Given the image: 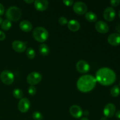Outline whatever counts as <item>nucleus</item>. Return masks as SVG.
Instances as JSON below:
<instances>
[{"mask_svg":"<svg viewBox=\"0 0 120 120\" xmlns=\"http://www.w3.org/2000/svg\"><path fill=\"white\" fill-rule=\"evenodd\" d=\"M96 81L103 86H110L115 82L116 75L112 69L108 68L100 69L96 73Z\"/></svg>","mask_w":120,"mask_h":120,"instance_id":"1","label":"nucleus"},{"mask_svg":"<svg viewBox=\"0 0 120 120\" xmlns=\"http://www.w3.org/2000/svg\"><path fill=\"white\" fill-rule=\"evenodd\" d=\"M96 78L90 75L82 76L77 82V87L79 91L83 93H87L91 91L96 85Z\"/></svg>","mask_w":120,"mask_h":120,"instance_id":"2","label":"nucleus"},{"mask_svg":"<svg viewBox=\"0 0 120 120\" xmlns=\"http://www.w3.org/2000/svg\"><path fill=\"white\" fill-rule=\"evenodd\" d=\"M33 36L38 42H44L49 37L48 30L43 27H36L33 31Z\"/></svg>","mask_w":120,"mask_h":120,"instance_id":"3","label":"nucleus"},{"mask_svg":"<svg viewBox=\"0 0 120 120\" xmlns=\"http://www.w3.org/2000/svg\"><path fill=\"white\" fill-rule=\"evenodd\" d=\"M22 12L16 7H11L6 12V17L11 21H17L21 18Z\"/></svg>","mask_w":120,"mask_h":120,"instance_id":"4","label":"nucleus"},{"mask_svg":"<svg viewBox=\"0 0 120 120\" xmlns=\"http://www.w3.org/2000/svg\"><path fill=\"white\" fill-rule=\"evenodd\" d=\"M0 79L4 84L6 85H11L14 82V75L9 70H5L1 72Z\"/></svg>","mask_w":120,"mask_h":120,"instance_id":"5","label":"nucleus"},{"mask_svg":"<svg viewBox=\"0 0 120 120\" xmlns=\"http://www.w3.org/2000/svg\"><path fill=\"white\" fill-rule=\"evenodd\" d=\"M42 80V75L38 72L34 71L28 75L26 81L30 86H34L38 84Z\"/></svg>","mask_w":120,"mask_h":120,"instance_id":"6","label":"nucleus"},{"mask_svg":"<svg viewBox=\"0 0 120 120\" xmlns=\"http://www.w3.org/2000/svg\"><path fill=\"white\" fill-rule=\"evenodd\" d=\"M73 9L75 12L78 15H83L86 13L87 10V7L86 4L83 2H76L74 4Z\"/></svg>","mask_w":120,"mask_h":120,"instance_id":"7","label":"nucleus"},{"mask_svg":"<svg viewBox=\"0 0 120 120\" xmlns=\"http://www.w3.org/2000/svg\"><path fill=\"white\" fill-rule=\"evenodd\" d=\"M30 107V101L26 98H22L19 101L18 108L22 113H25L29 110Z\"/></svg>","mask_w":120,"mask_h":120,"instance_id":"8","label":"nucleus"},{"mask_svg":"<svg viewBox=\"0 0 120 120\" xmlns=\"http://www.w3.org/2000/svg\"><path fill=\"white\" fill-rule=\"evenodd\" d=\"M76 69L80 73H86L90 70V65L86 61L80 60L76 64Z\"/></svg>","mask_w":120,"mask_h":120,"instance_id":"9","label":"nucleus"},{"mask_svg":"<svg viewBox=\"0 0 120 120\" xmlns=\"http://www.w3.org/2000/svg\"><path fill=\"white\" fill-rule=\"evenodd\" d=\"M95 28L100 34H106L109 31V26L106 22L103 21H97L95 25Z\"/></svg>","mask_w":120,"mask_h":120,"instance_id":"10","label":"nucleus"},{"mask_svg":"<svg viewBox=\"0 0 120 120\" xmlns=\"http://www.w3.org/2000/svg\"><path fill=\"white\" fill-rule=\"evenodd\" d=\"M116 11L112 7H107L105 9L103 12V16L104 19L107 21H113L116 17Z\"/></svg>","mask_w":120,"mask_h":120,"instance_id":"11","label":"nucleus"},{"mask_svg":"<svg viewBox=\"0 0 120 120\" xmlns=\"http://www.w3.org/2000/svg\"><path fill=\"white\" fill-rule=\"evenodd\" d=\"M12 48L16 52L22 53L25 51L26 45L22 41H14L12 43Z\"/></svg>","mask_w":120,"mask_h":120,"instance_id":"12","label":"nucleus"},{"mask_svg":"<svg viewBox=\"0 0 120 120\" xmlns=\"http://www.w3.org/2000/svg\"><path fill=\"white\" fill-rule=\"evenodd\" d=\"M103 112L105 117L111 118L116 112V106L112 103H109L104 107Z\"/></svg>","mask_w":120,"mask_h":120,"instance_id":"13","label":"nucleus"},{"mask_svg":"<svg viewBox=\"0 0 120 120\" xmlns=\"http://www.w3.org/2000/svg\"><path fill=\"white\" fill-rule=\"evenodd\" d=\"M34 6L36 10L43 11L48 9L49 2L47 0H36L34 1Z\"/></svg>","mask_w":120,"mask_h":120,"instance_id":"14","label":"nucleus"},{"mask_svg":"<svg viewBox=\"0 0 120 120\" xmlns=\"http://www.w3.org/2000/svg\"><path fill=\"white\" fill-rule=\"evenodd\" d=\"M69 112L72 117L76 118H80L83 114L82 108L77 105H72L69 109Z\"/></svg>","mask_w":120,"mask_h":120,"instance_id":"15","label":"nucleus"},{"mask_svg":"<svg viewBox=\"0 0 120 120\" xmlns=\"http://www.w3.org/2000/svg\"><path fill=\"white\" fill-rule=\"evenodd\" d=\"M108 42L111 45L116 46L120 45V35L117 33L110 35L107 39Z\"/></svg>","mask_w":120,"mask_h":120,"instance_id":"16","label":"nucleus"},{"mask_svg":"<svg viewBox=\"0 0 120 120\" xmlns=\"http://www.w3.org/2000/svg\"><path fill=\"white\" fill-rule=\"evenodd\" d=\"M68 27L69 30L72 32H77L80 28V25L79 21L72 19L69 21L68 23Z\"/></svg>","mask_w":120,"mask_h":120,"instance_id":"17","label":"nucleus"},{"mask_svg":"<svg viewBox=\"0 0 120 120\" xmlns=\"http://www.w3.org/2000/svg\"><path fill=\"white\" fill-rule=\"evenodd\" d=\"M19 28L22 31L29 32L32 29V25L29 21L24 20L19 23Z\"/></svg>","mask_w":120,"mask_h":120,"instance_id":"18","label":"nucleus"},{"mask_svg":"<svg viewBox=\"0 0 120 120\" xmlns=\"http://www.w3.org/2000/svg\"><path fill=\"white\" fill-rule=\"evenodd\" d=\"M39 53H41V55H42L43 56H45L49 54V52H50V49H49V46L46 44L42 43L39 46Z\"/></svg>","mask_w":120,"mask_h":120,"instance_id":"19","label":"nucleus"},{"mask_svg":"<svg viewBox=\"0 0 120 120\" xmlns=\"http://www.w3.org/2000/svg\"><path fill=\"white\" fill-rule=\"evenodd\" d=\"M85 18L88 21L90 22H95L97 20V16L93 12H88L86 13Z\"/></svg>","mask_w":120,"mask_h":120,"instance_id":"20","label":"nucleus"},{"mask_svg":"<svg viewBox=\"0 0 120 120\" xmlns=\"http://www.w3.org/2000/svg\"><path fill=\"white\" fill-rule=\"evenodd\" d=\"M12 26L11 21L8 19H5L1 23V28L4 30H8Z\"/></svg>","mask_w":120,"mask_h":120,"instance_id":"21","label":"nucleus"},{"mask_svg":"<svg viewBox=\"0 0 120 120\" xmlns=\"http://www.w3.org/2000/svg\"><path fill=\"white\" fill-rule=\"evenodd\" d=\"M120 93V89L119 87L118 86L116 85L114 86L112 88H111V90H110V94L112 97H116L117 96H119Z\"/></svg>","mask_w":120,"mask_h":120,"instance_id":"22","label":"nucleus"},{"mask_svg":"<svg viewBox=\"0 0 120 120\" xmlns=\"http://www.w3.org/2000/svg\"><path fill=\"white\" fill-rule=\"evenodd\" d=\"M12 94L15 98L17 99H21L23 97V92L19 89H15L13 90Z\"/></svg>","mask_w":120,"mask_h":120,"instance_id":"23","label":"nucleus"},{"mask_svg":"<svg viewBox=\"0 0 120 120\" xmlns=\"http://www.w3.org/2000/svg\"><path fill=\"white\" fill-rule=\"evenodd\" d=\"M26 56L30 59H33L35 57V52L34 49L32 48H28L26 50Z\"/></svg>","mask_w":120,"mask_h":120,"instance_id":"24","label":"nucleus"},{"mask_svg":"<svg viewBox=\"0 0 120 120\" xmlns=\"http://www.w3.org/2000/svg\"><path fill=\"white\" fill-rule=\"evenodd\" d=\"M32 118L34 120H42L43 119V116L39 111H35L32 114Z\"/></svg>","mask_w":120,"mask_h":120,"instance_id":"25","label":"nucleus"},{"mask_svg":"<svg viewBox=\"0 0 120 120\" xmlns=\"http://www.w3.org/2000/svg\"><path fill=\"white\" fill-rule=\"evenodd\" d=\"M28 93L31 96H34L36 93V89L34 86H30L28 89Z\"/></svg>","mask_w":120,"mask_h":120,"instance_id":"26","label":"nucleus"},{"mask_svg":"<svg viewBox=\"0 0 120 120\" xmlns=\"http://www.w3.org/2000/svg\"><path fill=\"white\" fill-rule=\"evenodd\" d=\"M59 23L61 25H65L68 24V19L66 17H63V16L60 17L59 19Z\"/></svg>","mask_w":120,"mask_h":120,"instance_id":"27","label":"nucleus"},{"mask_svg":"<svg viewBox=\"0 0 120 120\" xmlns=\"http://www.w3.org/2000/svg\"><path fill=\"white\" fill-rule=\"evenodd\" d=\"M63 3L65 5L68 6V7H70L74 3V1L72 0H64L63 1Z\"/></svg>","mask_w":120,"mask_h":120,"instance_id":"28","label":"nucleus"},{"mask_svg":"<svg viewBox=\"0 0 120 120\" xmlns=\"http://www.w3.org/2000/svg\"><path fill=\"white\" fill-rule=\"evenodd\" d=\"M120 3V0H112L110 1V4L112 7H117Z\"/></svg>","mask_w":120,"mask_h":120,"instance_id":"29","label":"nucleus"},{"mask_svg":"<svg viewBox=\"0 0 120 120\" xmlns=\"http://www.w3.org/2000/svg\"><path fill=\"white\" fill-rule=\"evenodd\" d=\"M5 34L3 32L0 30V41H3L5 38Z\"/></svg>","mask_w":120,"mask_h":120,"instance_id":"30","label":"nucleus"},{"mask_svg":"<svg viewBox=\"0 0 120 120\" xmlns=\"http://www.w3.org/2000/svg\"><path fill=\"white\" fill-rule=\"evenodd\" d=\"M4 7L2 4L0 3V15H2L4 13Z\"/></svg>","mask_w":120,"mask_h":120,"instance_id":"31","label":"nucleus"},{"mask_svg":"<svg viewBox=\"0 0 120 120\" xmlns=\"http://www.w3.org/2000/svg\"><path fill=\"white\" fill-rule=\"evenodd\" d=\"M116 30H117L118 32H119V34L120 35V23H118L116 26Z\"/></svg>","mask_w":120,"mask_h":120,"instance_id":"32","label":"nucleus"},{"mask_svg":"<svg viewBox=\"0 0 120 120\" xmlns=\"http://www.w3.org/2000/svg\"><path fill=\"white\" fill-rule=\"evenodd\" d=\"M116 118L120 119V110H118V111H117L116 113Z\"/></svg>","mask_w":120,"mask_h":120,"instance_id":"33","label":"nucleus"},{"mask_svg":"<svg viewBox=\"0 0 120 120\" xmlns=\"http://www.w3.org/2000/svg\"><path fill=\"white\" fill-rule=\"evenodd\" d=\"M24 1L25 2H26L27 4H30L34 2V1H33V0H25Z\"/></svg>","mask_w":120,"mask_h":120,"instance_id":"34","label":"nucleus"},{"mask_svg":"<svg viewBox=\"0 0 120 120\" xmlns=\"http://www.w3.org/2000/svg\"><path fill=\"white\" fill-rule=\"evenodd\" d=\"M83 114H84L85 116H87V115H89V111H85Z\"/></svg>","mask_w":120,"mask_h":120,"instance_id":"35","label":"nucleus"},{"mask_svg":"<svg viewBox=\"0 0 120 120\" xmlns=\"http://www.w3.org/2000/svg\"><path fill=\"white\" fill-rule=\"evenodd\" d=\"M80 120H89L87 118H86V117H83V118H82Z\"/></svg>","mask_w":120,"mask_h":120,"instance_id":"36","label":"nucleus"},{"mask_svg":"<svg viewBox=\"0 0 120 120\" xmlns=\"http://www.w3.org/2000/svg\"><path fill=\"white\" fill-rule=\"evenodd\" d=\"M2 22H3V21H2V18L0 17V24H1V23H2Z\"/></svg>","mask_w":120,"mask_h":120,"instance_id":"37","label":"nucleus"},{"mask_svg":"<svg viewBox=\"0 0 120 120\" xmlns=\"http://www.w3.org/2000/svg\"><path fill=\"white\" fill-rule=\"evenodd\" d=\"M101 120H107V119L105 118V117H103V118H102L101 119Z\"/></svg>","mask_w":120,"mask_h":120,"instance_id":"38","label":"nucleus"},{"mask_svg":"<svg viewBox=\"0 0 120 120\" xmlns=\"http://www.w3.org/2000/svg\"><path fill=\"white\" fill-rule=\"evenodd\" d=\"M118 15H119V17H120V11H119V13H118Z\"/></svg>","mask_w":120,"mask_h":120,"instance_id":"39","label":"nucleus"},{"mask_svg":"<svg viewBox=\"0 0 120 120\" xmlns=\"http://www.w3.org/2000/svg\"></svg>","mask_w":120,"mask_h":120,"instance_id":"40","label":"nucleus"}]
</instances>
